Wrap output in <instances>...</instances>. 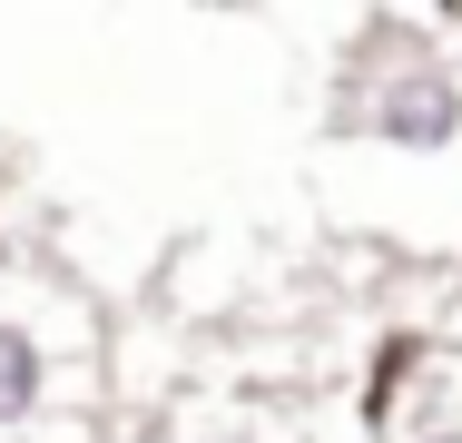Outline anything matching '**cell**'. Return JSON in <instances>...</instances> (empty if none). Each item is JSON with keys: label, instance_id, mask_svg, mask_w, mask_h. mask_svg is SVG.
Returning a JSON list of instances; mask_svg holds the SVG:
<instances>
[{"label": "cell", "instance_id": "obj_1", "mask_svg": "<svg viewBox=\"0 0 462 443\" xmlns=\"http://www.w3.org/2000/svg\"><path fill=\"white\" fill-rule=\"evenodd\" d=\"M365 128L403 158H443L462 138V70L453 60H393L365 99Z\"/></svg>", "mask_w": 462, "mask_h": 443}, {"label": "cell", "instance_id": "obj_2", "mask_svg": "<svg viewBox=\"0 0 462 443\" xmlns=\"http://www.w3.org/2000/svg\"><path fill=\"white\" fill-rule=\"evenodd\" d=\"M60 404V354L30 316H0V434H40Z\"/></svg>", "mask_w": 462, "mask_h": 443}, {"label": "cell", "instance_id": "obj_3", "mask_svg": "<svg viewBox=\"0 0 462 443\" xmlns=\"http://www.w3.org/2000/svg\"><path fill=\"white\" fill-rule=\"evenodd\" d=\"M168 443H276L266 424H187V434H168Z\"/></svg>", "mask_w": 462, "mask_h": 443}, {"label": "cell", "instance_id": "obj_4", "mask_svg": "<svg viewBox=\"0 0 462 443\" xmlns=\"http://www.w3.org/2000/svg\"><path fill=\"white\" fill-rule=\"evenodd\" d=\"M403 443H462V414H423V424H413Z\"/></svg>", "mask_w": 462, "mask_h": 443}]
</instances>
